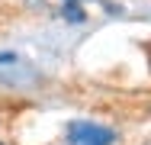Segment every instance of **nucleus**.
Listing matches in <instances>:
<instances>
[{
	"label": "nucleus",
	"mask_w": 151,
	"mask_h": 145,
	"mask_svg": "<svg viewBox=\"0 0 151 145\" xmlns=\"http://www.w3.org/2000/svg\"><path fill=\"white\" fill-rule=\"evenodd\" d=\"M0 145H3V142H0Z\"/></svg>",
	"instance_id": "20e7f679"
},
{
	"label": "nucleus",
	"mask_w": 151,
	"mask_h": 145,
	"mask_svg": "<svg viewBox=\"0 0 151 145\" xmlns=\"http://www.w3.org/2000/svg\"><path fill=\"white\" fill-rule=\"evenodd\" d=\"M19 68H26V65H23V58L16 55V52H0V78L16 81V71Z\"/></svg>",
	"instance_id": "f03ea898"
},
{
	"label": "nucleus",
	"mask_w": 151,
	"mask_h": 145,
	"mask_svg": "<svg viewBox=\"0 0 151 145\" xmlns=\"http://www.w3.org/2000/svg\"><path fill=\"white\" fill-rule=\"evenodd\" d=\"M61 16H64L68 23H84V20H87V16H84V10H81V7L74 3V0H68V3H64V10H61Z\"/></svg>",
	"instance_id": "7ed1b4c3"
},
{
	"label": "nucleus",
	"mask_w": 151,
	"mask_h": 145,
	"mask_svg": "<svg viewBox=\"0 0 151 145\" xmlns=\"http://www.w3.org/2000/svg\"><path fill=\"white\" fill-rule=\"evenodd\" d=\"M116 129L96 126V123H71L68 126V142L71 145H116Z\"/></svg>",
	"instance_id": "f257e3e1"
}]
</instances>
